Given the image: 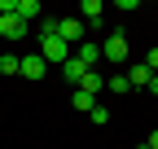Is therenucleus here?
<instances>
[{"label": "nucleus", "mask_w": 158, "mask_h": 149, "mask_svg": "<svg viewBox=\"0 0 158 149\" xmlns=\"http://www.w3.org/2000/svg\"><path fill=\"white\" fill-rule=\"evenodd\" d=\"M70 105L79 110V114H88V110L97 105V97H88V92H84V88H75V92H70Z\"/></svg>", "instance_id": "nucleus-10"}, {"label": "nucleus", "mask_w": 158, "mask_h": 149, "mask_svg": "<svg viewBox=\"0 0 158 149\" xmlns=\"http://www.w3.org/2000/svg\"><path fill=\"white\" fill-rule=\"evenodd\" d=\"M79 88H84V92H88V97H97V92H101V88H106V79H101V74H97V70H88V74H84V79H79Z\"/></svg>", "instance_id": "nucleus-11"}, {"label": "nucleus", "mask_w": 158, "mask_h": 149, "mask_svg": "<svg viewBox=\"0 0 158 149\" xmlns=\"http://www.w3.org/2000/svg\"><path fill=\"white\" fill-rule=\"evenodd\" d=\"M18 18H22V22H31V18H44V5H40V0H18Z\"/></svg>", "instance_id": "nucleus-9"}, {"label": "nucleus", "mask_w": 158, "mask_h": 149, "mask_svg": "<svg viewBox=\"0 0 158 149\" xmlns=\"http://www.w3.org/2000/svg\"><path fill=\"white\" fill-rule=\"evenodd\" d=\"M149 92H158V74H154V79H149Z\"/></svg>", "instance_id": "nucleus-19"}, {"label": "nucleus", "mask_w": 158, "mask_h": 149, "mask_svg": "<svg viewBox=\"0 0 158 149\" xmlns=\"http://www.w3.org/2000/svg\"><path fill=\"white\" fill-rule=\"evenodd\" d=\"M0 74H18V53H0Z\"/></svg>", "instance_id": "nucleus-14"}, {"label": "nucleus", "mask_w": 158, "mask_h": 149, "mask_svg": "<svg viewBox=\"0 0 158 149\" xmlns=\"http://www.w3.org/2000/svg\"><path fill=\"white\" fill-rule=\"evenodd\" d=\"M70 57L84 66V70H97V62H101V44H97V40H84V44L70 48Z\"/></svg>", "instance_id": "nucleus-3"}, {"label": "nucleus", "mask_w": 158, "mask_h": 149, "mask_svg": "<svg viewBox=\"0 0 158 149\" xmlns=\"http://www.w3.org/2000/svg\"><path fill=\"white\" fill-rule=\"evenodd\" d=\"M106 88H110V92H132L127 74H110V79H106Z\"/></svg>", "instance_id": "nucleus-15"}, {"label": "nucleus", "mask_w": 158, "mask_h": 149, "mask_svg": "<svg viewBox=\"0 0 158 149\" xmlns=\"http://www.w3.org/2000/svg\"><path fill=\"white\" fill-rule=\"evenodd\" d=\"M145 66H149V70L158 74V48H149V53H145Z\"/></svg>", "instance_id": "nucleus-17"}, {"label": "nucleus", "mask_w": 158, "mask_h": 149, "mask_svg": "<svg viewBox=\"0 0 158 149\" xmlns=\"http://www.w3.org/2000/svg\"><path fill=\"white\" fill-rule=\"evenodd\" d=\"M18 74H22V79H44L48 62L40 57V53H27V57H18Z\"/></svg>", "instance_id": "nucleus-4"}, {"label": "nucleus", "mask_w": 158, "mask_h": 149, "mask_svg": "<svg viewBox=\"0 0 158 149\" xmlns=\"http://www.w3.org/2000/svg\"><path fill=\"white\" fill-rule=\"evenodd\" d=\"M88 119L101 127V123H110V110H106V105H92V110H88Z\"/></svg>", "instance_id": "nucleus-16"}, {"label": "nucleus", "mask_w": 158, "mask_h": 149, "mask_svg": "<svg viewBox=\"0 0 158 149\" xmlns=\"http://www.w3.org/2000/svg\"><path fill=\"white\" fill-rule=\"evenodd\" d=\"M101 57H106V62H114V66H123V62L132 57V44H127V35H123V31H114L110 40L101 44Z\"/></svg>", "instance_id": "nucleus-2"}, {"label": "nucleus", "mask_w": 158, "mask_h": 149, "mask_svg": "<svg viewBox=\"0 0 158 149\" xmlns=\"http://www.w3.org/2000/svg\"><path fill=\"white\" fill-rule=\"evenodd\" d=\"M35 53H40V57H44L48 66H66V62H70V44L62 40V35H44Z\"/></svg>", "instance_id": "nucleus-1"}, {"label": "nucleus", "mask_w": 158, "mask_h": 149, "mask_svg": "<svg viewBox=\"0 0 158 149\" xmlns=\"http://www.w3.org/2000/svg\"><path fill=\"white\" fill-rule=\"evenodd\" d=\"M0 35H5V40H22V35H27V22L18 13H5V18H0Z\"/></svg>", "instance_id": "nucleus-6"}, {"label": "nucleus", "mask_w": 158, "mask_h": 149, "mask_svg": "<svg viewBox=\"0 0 158 149\" xmlns=\"http://www.w3.org/2000/svg\"><path fill=\"white\" fill-rule=\"evenodd\" d=\"M84 74H88V70H84V66H79L75 57H70V62L62 66V79H66V83H75V88H79V79H84Z\"/></svg>", "instance_id": "nucleus-12"}, {"label": "nucleus", "mask_w": 158, "mask_h": 149, "mask_svg": "<svg viewBox=\"0 0 158 149\" xmlns=\"http://www.w3.org/2000/svg\"><path fill=\"white\" fill-rule=\"evenodd\" d=\"M149 149H158V127H154V132H149V140H145Z\"/></svg>", "instance_id": "nucleus-18"}, {"label": "nucleus", "mask_w": 158, "mask_h": 149, "mask_svg": "<svg viewBox=\"0 0 158 149\" xmlns=\"http://www.w3.org/2000/svg\"><path fill=\"white\" fill-rule=\"evenodd\" d=\"M57 35H62V40H66L70 48H75V44H84V22H79V18H62Z\"/></svg>", "instance_id": "nucleus-5"}, {"label": "nucleus", "mask_w": 158, "mask_h": 149, "mask_svg": "<svg viewBox=\"0 0 158 149\" xmlns=\"http://www.w3.org/2000/svg\"><path fill=\"white\" fill-rule=\"evenodd\" d=\"M149 79H154V70H149L145 62H132V74H127V83H132V88H149Z\"/></svg>", "instance_id": "nucleus-8"}, {"label": "nucleus", "mask_w": 158, "mask_h": 149, "mask_svg": "<svg viewBox=\"0 0 158 149\" xmlns=\"http://www.w3.org/2000/svg\"><path fill=\"white\" fill-rule=\"evenodd\" d=\"M57 26H62V18L44 13V18H40V40H44V35H57Z\"/></svg>", "instance_id": "nucleus-13"}, {"label": "nucleus", "mask_w": 158, "mask_h": 149, "mask_svg": "<svg viewBox=\"0 0 158 149\" xmlns=\"http://www.w3.org/2000/svg\"><path fill=\"white\" fill-rule=\"evenodd\" d=\"M101 18H106V5H101V0H84V5H79V22L101 26Z\"/></svg>", "instance_id": "nucleus-7"}]
</instances>
